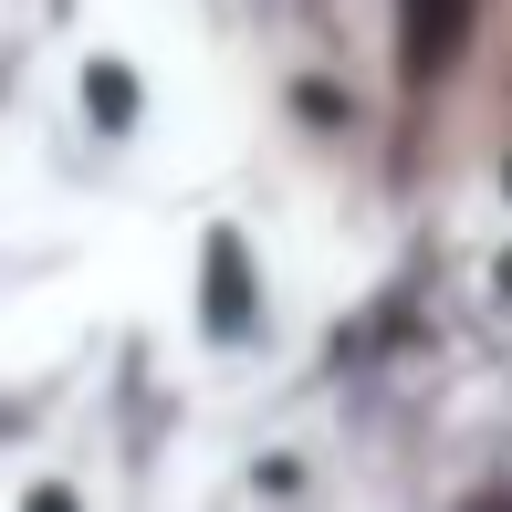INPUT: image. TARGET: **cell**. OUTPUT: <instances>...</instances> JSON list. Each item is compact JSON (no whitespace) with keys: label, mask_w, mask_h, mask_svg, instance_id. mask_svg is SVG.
I'll return each instance as SVG.
<instances>
[{"label":"cell","mask_w":512,"mask_h":512,"mask_svg":"<svg viewBox=\"0 0 512 512\" xmlns=\"http://www.w3.org/2000/svg\"><path fill=\"white\" fill-rule=\"evenodd\" d=\"M21 512H74V492H63V481H42V492L21 502Z\"/></svg>","instance_id":"6da1fadb"}]
</instances>
